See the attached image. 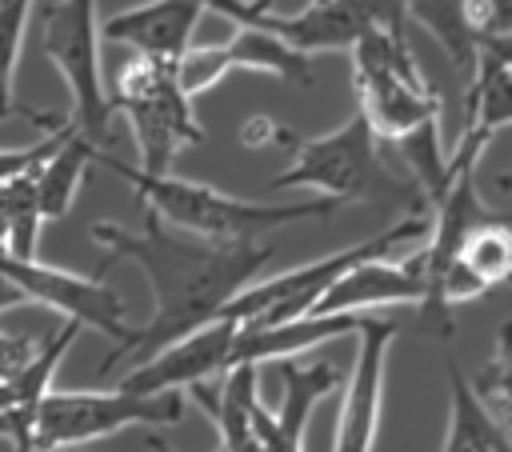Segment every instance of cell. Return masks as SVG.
Segmentation results:
<instances>
[{"label": "cell", "mask_w": 512, "mask_h": 452, "mask_svg": "<svg viewBox=\"0 0 512 452\" xmlns=\"http://www.w3.org/2000/svg\"><path fill=\"white\" fill-rule=\"evenodd\" d=\"M388 24H412L404 0H308V8L292 16H272V28L308 56L352 52L364 36Z\"/></svg>", "instance_id": "11"}, {"label": "cell", "mask_w": 512, "mask_h": 452, "mask_svg": "<svg viewBox=\"0 0 512 452\" xmlns=\"http://www.w3.org/2000/svg\"><path fill=\"white\" fill-rule=\"evenodd\" d=\"M480 40L496 32H512V0H472Z\"/></svg>", "instance_id": "25"}, {"label": "cell", "mask_w": 512, "mask_h": 452, "mask_svg": "<svg viewBox=\"0 0 512 452\" xmlns=\"http://www.w3.org/2000/svg\"><path fill=\"white\" fill-rule=\"evenodd\" d=\"M16 304L52 308L64 320H80L84 328H96L112 344H124L136 332L128 324V304L100 276L64 272V268L44 264L36 256H8L4 252V300H0V308L12 312Z\"/></svg>", "instance_id": "9"}, {"label": "cell", "mask_w": 512, "mask_h": 452, "mask_svg": "<svg viewBox=\"0 0 512 452\" xmlns=\"http://www.w3.org/2000/svg\"><path fill=\"white\" fill-rule=\"evenodd\" d=\"M408 20L420 24L452 60V68L472 80L480 64V28L472 0H404Z\"/></svg>", "instance_id": "16"}, {"label": "cell", "mask_w": 512, "mask_h": 452, "mask_svg": "<svg viewBox=\"0 0 512 452\" xmlns=\"http://www.w3.org/2000/svg\"><path fill=\"white\" fill-rule=\"evenodd\" d=\"M464 124H476L488 136H496L500 128H512V64L480 52L476 76L468 80Z\"/></svg>", "instance_id": "20"}, {"label": "cell", "mask_w": 512, "mask_h": 452, "mask_svg": "<svg viewBox=\"0 0 512 452\" xmlns=\"http://www.w3.org/2000/svg\"><path fill=\"white\" fill-rule=\"evenodd\" d=\"M380 132L356 108L328 136H292V164L268 180V188H312L336 200H408L420 204L424 192L412 180H400L380 160Z\"/></svg>", "instance_id": "3"}, {"label": "cell", "mask_w": 512, "mask_h": 452, "mask_svg": "<svg viewBox=\"0 0 512 452\" xmlns=\"http://www.w3.org/2000/svg\"><path fill=\"white\" fill-rule=\"evenodd\" d=\"M508 284H512V280H508Z\"/></svg>", "instance_id": "29"}, {"label": "cell", "mask_w": 512, "mask_h": 452, "mask_svg": "<svg viewBox=\"0 0 512 452\" xmlns=\"http://www.w3.org/2000/svg\"><path fill=\"white\" fill-rule=\"evenodd\" d=\"M428 232H432V204L424 200V204H412L408 216H400L396 224H388L384 232H376L360 244H348V248L328 252L320 260H308L300 268H288L272 280H252L220 316H232L240 324H276V320L308 316L344 272H352L356 264H364L372 256H388L396 248L424 244Z\"/></svg>", "instance_id": "4"}, {"label": "cell", "mask_w": 512, "mask_h": 452, "mask_svg": "<svg viewBox=\"0 0 512 452\" xmlns=\"http://www.w3.org/2000/svg\"><path fill=\"white\" fill-rule=\"evenodd\" d=\"M108 96L116 112L128 116L144 172H172L176 152L204 140V128L192 112V96L180 88L176 64L168 60L128 48V56L112 68Z\"/></svg>", "instance_id": "6"}, {"label": "cell", "mask_w": 512, "mask_h": 452, "mask_svg": "<svg viewBox=\"0 0 512 452\" xmlns=\"http://www.w3.org/2000/svg\"><path fill=\"white\" fill-rule=\"evenodd\" d=\"M88 236L108 248V260L116 256L132 260L152 288L148 324L136 328L124 344H112V352L100 364V376H108L128 356L140 352L156 356L176 340L192 336L196 328H204L208 320H216L276 256L272 244H256V240H208L180 232L152 208H144L140 232L100 220L88 228Z\"/></svg>", "instance_id": "1"}, {"label": "cell", "mask_w": 512, "mask_h": 452, "mask_svg": "<svg viewBox=\"0 0 512 452\" xmlns=\"http://www.w3.org/2000/svg\"><path fill=\"white\" fill-rule=\"evenodd\" d=\"M100 164V144L88 140L80 128L52 152V160L36 172V188H40V204L48 220H60L72 212L80 184L88 180V172Z\"/></svg>", "instance_id": "18"}, {"label": "cell", "mask_w": 512, "mask_h": 452, "mask_svg": "<svg viewBox=\"0 0 512 452\" xmlns=\"http://www.w3.org/2000/svg\"><path fill=\"white\" fill-rule=\"evenodd\" d=\"M428 296V264L424 248L408 252L404 260L372 256L344 272L312 312H368V308H396V304H424Z\"/></svg>", "instance_id": "13"}, {"label": "cell", "mask_w": 512, "mask_h": 452, "mask_svg": "<svg viewBox=\"0 0 512 452\" xmlns=\"http://www.w3.org/2000/svg\"><path fill=\"white\" fill-rule=\"evenodd\" d=\"M232 48V64L248 68V72H268L280 76L288 84H312V56L296 44H288L276 28H256V24H240L228 36Z\"/></svg>", "instance_id": "17"}, {"label": "cell", "mask_w": 512, "mask_h": 452, "mask_svg": "<svg viewBox=\"0 0 512 452\" xmlns=\"http://www.w3.org/2000/svg\"><path fill=\"white\" fill-rule=\"evenodd\" d=\"M4 452H16V448H8V444H4ZM48 452H80V448H48Z\"/></svg>", "instance_id": "28"}, {"label": "cell", "mask_w": 512, "mask_h": 452, "mask_svg": "<svg viewBox=\"0 0 512 452\" xmlns=\"http://www.w3.org/2000/svg\"><path fill=\"white\" fill-rule=\"evenodd\" d=\"M188 392H128V388H52L36 408H8L28 416L32 452L80 448L132 424H176L184 420Z\"/></svg>", "instance_id": "7"}, {"label": "cell", "mask_w": 512, "mask_h": 452, "mask_svg": "<svg viewBox=\"0 0 512 452\" xmlns=\"http://www.w3.org/2000/svg\"><path fill=\"white\" fill-rule=\"evenodd\" d=\"M476 392H480L484 408L492 412L500 436L512 444V320L500 324L496 352H492V360L476 372Z\"/></svg>", "instance_id": "22"}, {"label": "cell", "mask_w": 512, "mask_h": 452, "mask_svg": "<svg viewBox=\"0 0 512 452\" xmlns=\"http://www.w3.org/2000/svg\"><path fill=\"white\" fill-rule=\"evenodd\" d=\"M240 140L252 148H260V144H284L288 148V140H292V132L288 128H280L276 120H268V116H248L244 120V128H240Z\"/></svg>", "instance_id": "26"}, {"label": "cell", "mask_w": 512, "mask_h": 452, "mask_svg": "<svg viewBox=\"0 0 512 452\" xmlns=\"http://www.w3.org/2000/svg\"><path fill=\"white\" fill-rule=\"evenodd\" d=\"M96 8H100V0H52L40 16V48L72 92L76 128L104 148L112 140L116 104H112L104 72H100L104 20Z\"/></svg>", "instance_id": "8"}, {"label": "cell", "mask_w": 512, "mask_h": 452, "mask_svg": "<svg viewBox=\"0 0 512 452\" xmlns=\"http://www.w3.org/2000/svg\"><path fill=\"white\" fill-rule=\"evenodd\" d=\"M352 88L356 108L372 120L380 140L400 144L404 136L440 124V96L412 56L408 24L376 28L352 48Z\"/></svg>", "instance_id": "5"}, {"label": "cell", "mask_w": 512, "mask_h": 452, "mask_svg": "<svg viewBox=\"0 0 512 452\" xmlns=\"http://www.w3.org/2000/svg\"><path fill=\"white\" fill-rule=\"evenodd\" d=\"M372 312H308L276 324H244L232 348V368L236 364H272V360H292L316 344L340 340V336H360Z\"/></svg>", "instance_id": "15"}, {"label": "cell", "mask_w": 512, "mask_h": 452, "mask_svg": "<svg viewBox=\"0 0 512 452\" xmlns=\"http://www.w3.org/2000/svg\"><path fill=\"white\" fill-rule=\"evenodd\" d=\"M204 12L228 20L232 28L240 24H256V28H272V0H196Z\"/></svg>", "instance_id": "24"}, {"label": "cell", "mask_w": 512, "mask_h": 452, "mask_svg": "<svg viewBox=\"0 0 512 452\" xmlns=\"http://www.w3.org/2000/svg\"><path fill=\"white\" fill-rule=\"evenodd\" d=\"M480 52H484V56H496V60H504V64H512V32L484 36V40H480Z\"/></svg>", "instance_id": "27"}, {"label": "cell", "mask_w": 512, "mask_h": 452, "mask_svg": "<svg viewBox=\"0 0 512 452\" xmlns=\"http://www.w3.org/2000/svg\"><path fill=\"white\" fill-rule=\"evenodd\" d=\"M100 164L112 168L144 208L160 212L172 228L208 236V240H256L280 224L296 220H328L344 200L336 196H312V200H292V204H272V200H244L232 192H220L200 180H184L172 172H144L128 168L124 160L108 156L100 148Z\"/></svg>", "instance_id": "2"}, {"label": "cell", "mask_w": 512, "mask_h": 452, "mask_svg": "<svg viewBox=\"0 0 512 452\" xmlns=\"http://www.w3.org/2000/svg\"><path fill=\"white\" fill-rule=\"evenodd\" d=\"M80 328H84L80 320H64V324L48 336V344H44L24 368L4 372V380H0V408H36V404L52 392V376H56L60 360L68 356V348L76 344Z\"/></svg>", "instance_id": "19"}, {"label": "cell", "mask_w": 512, "mask_h": 452, "mask_svg": "<svg viewBox=\"0 0 512 452\" xmlns=\"http://www.w3.org/2000/svg\"><path fill=\"white\" fill-rule=\"evenodd\" d=\"M396 320L392 316H368L352 364V376L344 384V408L336 420V448L332 452H372L376 448V432H380V408H384V360H388V344L396 336Z\"/></svg>", "instance_id": "12"}, {"label": "cell", "mask_w": 512, "mask_h": 452, "mask_svg": "<svg viewBox=\"0 0 512 452\" xmlns=\"http://www.w3.org/2000/svg\"><path fill=\"white\" fill-rule=\"evenodd\" d=\"M0 200H4V252L8 256H36V240H40V224L44 204H40V188H36V172L28 176H12L0 180Z\"/></svg>", "instance_id": "21"}, {"label": "cell", "mask_w": 512, "mask_h": 452, "mask_svg": "<svg viewBox=\"0 0 512 452\" xmlns=\"http://www.w3.org/2000/svg\"><path fill=\"white\" fill-rule=\"evenodd\" d=\"M204 8L196 0H144L104 16V40L176 64L192 48Z\"/></svg>", "instance_id": "14"}, {"label": "cell", "mask_w": 512, "mask_h": 452, "mask_svg": "<svg viewBox=\"0 0 512 452\" xmlns=\"http://www.w3.org/2000/svg\"><path fill=\"white\" fill-rule=\"evenodd\" d=\"M240 320L232 316H216L204 328H196L192 336L176 340L172 348L148 356L140 368L120 376V388L128 392H188L192 384L204 380H220L232 368V348L240 336Z\"/></svg>", "instance_id": "10"}, {"label": "cell", "mask_w": 512, "mask_h": 452, "mask_svg": "<svg viewBox=\"0 0 512 452\" xmlns=\"http://www.w3.org/2000/svg\"><path fill=\"white\" fill-rule=\"evenodd\" d=\"M232 68H236V64H232L228 40H224V44H192V48L176 60V80H180V88L196 100V96H204L208 88H216Z\"/></svg>", "instance_id": "23"}]
</instances>
